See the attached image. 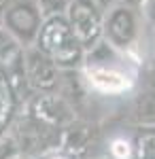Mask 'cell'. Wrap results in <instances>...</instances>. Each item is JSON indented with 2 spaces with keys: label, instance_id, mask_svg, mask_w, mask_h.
Here are the masks:
<instances>
[{
  "label": "cell",
  "instance_id": "obj_3",
  "mask_svg": "<svg viewBox=\"0 0 155 159\" xmlns=\"http://www.w3.org/2000/svg\"><path fill=\"white\" fill-rule=\"evenodd\" d=\"M140 17H143L140 7L115 2L104 15L102 38L119 51L132 53L140 38Z\"/></svg>",
  "mask_w": 155,
  "mask_h": 159
},
{
  "label": "cell",
  "instance_id": "obj_14",
  "mask_svg": "<svg viewBox=\"0 0 155 159\" xmlns=\"http://www.w3.org/2000/svg\"><path fill=\"white\" fill-rule=\"evenodd\" d=\"M72 2L74 0H38V7H40L43 15L49 17V15H64Z\"/></svg>",
  "mask_w": 155,
  "mask_h": 159
},
{
  "label": "cell",
  "instance_id": "obj_18",
  "mask_svg": "<svg viewBox=\"0 0 155 159\" xmlns=\"http://www.w3.org/2000/svg\"><path fill=\"white\" fill-rule=\"evenodd\" d=\"M115 2H123V4H134V7H140L143 0H115Z\"/></svg>",
  "mask_w": 155,
  "mask_h": 159
},
{
  "label": "cell",
  "instance_id": "obj_2",
  "mask_svg": "<svg viewBox=\"0 0 155 159\" xmlns=\"http://www.w3.org/2000/svg\"><path fill=\"white\" fill-rule=\"evenodd\" d=\"M34 47L51 57L60 70H74L83 66L85 49L74 36L66 15H49L43 19Z\"/></svg>",
  "mask_w": 155,
  "mask_h": 159
},
{
  "label": "cell",
  "instance_id": "obj_11",
  "mask_svg": "<svg viewBox=\"0 0 155 159\" xmlns=\"http://www.w3.org/2000/svg\"><path fill=\"white\" fill-rule=\"evenodd\" d=\"M134 159H155V125L143 127L134 142Z\"/></svg>",
  "mask_w": 155,
  "mask_h": 159
},
{
  "label": "cell",
  "instance_id": "obj_15",
  "mask_svg": "<svg viewBox=\"0 0 155 159\" xmlns=\"http://www.w3.org/2000/svg\"><path fill=\"white\" fill-rule=\"evenodd\" d=\"M83 2H85V4H89V7H92L96 13H100L102 17L108 13V9L115 4V0H83Z\"/></svg>",
  "mask_w": 155,
  "mask_h": 159
},
{
  "label": "cell",
  "instance_id": "obj_16",
  "mask_svg": "<svg viewBox=\"0 0 155 159\" xmlns=\"http://www.w3.org/2000/svg\"><path fill=\"white\" fill-rule=\"evenodd\" d=\"M140 13H143L144 19L153 25L155 24V0H143V4H140Z\"/></svg>",
  "mask_w": 155,
  "mask_h": 159
},
{
  "label": "cell",
  "instance_id": "obj_9",
  "mask_svg": "<svg viewBox=\"0 0 155 159\" xmlns=\"http://www.w3.org/2000/svg\"><path fill=\"white\" fill-rule=\"evenodd\" d=\"M21 53L24 47L0 25V68H4L11 76L21 74Z\"/></svg>",
  "mask_w": 155,
  "mask_h": 159
},
{
  "label": "cell",
  "instance_id": "obj_5",
  "mask_svg": "<svg viewBox=\"0 0 155 159\" xmlns=\"http://www.w3.org/2000/svg\"><path fill=\"white\" fill-rule=\"evenodd\" d=\"M62 132L53 125L38 121L36 117L28 115L26 119L17 123L15 132H11L17 140V147L19 153L26 155H40V153H47L51 148H55L58 144H62Z\"/></svg>",
  "mask_w": 155,
  "mask_h": 159
},
{
  "label": "cell",
  "instance_id": "obj_8",
  "mask_svg": "<svg viewBox=\"0 0 155 159\" xmlns=\"http://www.w3.org/2000/svg\"><path fill=\"white\" fill-rule=\"evenodd\" d=\"M30 115L47 125L58 127V129H66L74 123L72 106L55 91H40L30 102Z\"/></svg>",
  "mask_w": 155,
  "mask_h": 159
},
{
  "label": "cell",
  "instance_id": "obj_7",
  "mask_svg": "<svg viewBox=\"0 0 155 159\" xmlns=\"http://www.w3.org/2000/svg\"><path fill=\"white\" fill-rule=\"evenodd\" d=\"M66 19L70 24L74 36L79 38V43L83 45V49H92L102 40V24L104 17L100 13H96L89 4H85L83 0H74L70 7L66 9Z\"/></svg>",
  "mask_w": 155,
  "mask_h": 159
},
{
  "label": "cell",
  "instance_id": "obj_6",
  "mask_svg": "<svg viewBox=\"0 0 155 159\" xmlns=\"http://www.w3.org/2000/svg\"><path fill=\"white\" fill-rule=\"evenodd\" d=\"M60 68L55 61L47 57L40 49L34 45L24 47L21 53V74L28 85L36 91H55L60 83Z\"/></svg>",
  "mask_w": 155,
  "mask_h": 159
},
{
  "label": "cell",
  "instance_id": "obj_4",
  "mask_svg": "<svg viewBox=\"0 0 155 159\" xmlns=\"http://www.w3.org/2000/svg\"><path fill=\"white\" fill-rule=\"evenodd\" d=\"M43 19L45 15L38 7V0H11L2 17V28L21 47H30L34 45Z\"/></svg>",
  "mask_w": 155,
  "mask_h": 159
},
{
  "label": "cell",
  "instance_id": "obj_13",
  "mask_svg": "<svg viewBox=\"0 0 155 159\" xmlns=\"http://www.w3.org/2000/svg\"><path fill=\"white\" fill-rule=\"evenodd\" d=\"M21 155L19 147H17V140L11 132H0V159H17Z\"/></svg>",
  "mask_w": 155,
  "mask_h": 159
},
{
  "label": "cell",
  "instance_id": "obj_12",
  "mask_svg": "<svg viewBox=\"0 0 155 159\" xmlns=\"http://www.w3.org/2000/svg\"><path fill=\"white\" fill-rule=\"evenodd\" d=\"M108 155L110 159H134V144L128 138L117 136L108 142Z\"/></svg>",
  "mask_w": 155,
  "mask_h": 159
},
{
  "label": "cell",
  "instance_id": "obj_1",
  "mask_svg": "<svg viewBox=\"0 0 155 159\" xmlns=\"http://www.w3.org/2000/svg\"><path fill=\"white\" fill-rule=\"evenodd\" d=\"M130 53L119 51L104 38L85 51L83 76L89 89L102 96H121L136 83V68H132Z\"/></svg>",
  "mask_w": 155,
  "mask_h": 159
},
{
  "label": "cell",
  "instance_id": "obj_17",
  "mask_svg": "<svg viewBox=\"0 0 155 159\" xmlns=\"http://www.w3.org/2000/svg\"><path fill=\"white\" fill-rule=\"evenodd\" d=\"M9 2H11V0H0V25H2V17H4V11H7V7H9Z\"/></svg>",
  "mask_w": 155,
  "mask_h": 159
},
{
  "label": "cell",
  "instance_id": "obj_10",
  "mask_svg": "<svg viewBox=\"0 0 155 159\" xmlns=\"http://www.w3.org/2000/svg\"><path fill=\"white\" fill-rule=\"evenodd\" d=\"M15 112V83L11 74L4 68H0V132L7 129Z\"/></svg>",
  "mask_w": 155,
  "mask_h": 159
}]
</instances>
